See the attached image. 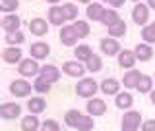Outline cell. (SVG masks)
I'll list each match as a JSON object with an SVG mask.
<instances>
[{
    "instance_id": "obj_1",
    "label": "cell",
    "mask_w": 155,
    "mask_h": 131,
    "mask_svg": "<svg viewBox=\"0 0 155 131\" xmlns=\"http://www.w3.org/2000/svg\"><path fill=\"white\" fill-rule=\"evenodd\" d=\"M140 122H142L140 112H136V110L126 112L124 118H122V131H138L140 129Z\"/></svg>"
},
{
    "instance_id": "obj_2",
    "label": "cell",
    "mask_w": 155,
    "mask_h": 131,
    "mask_svg": "<svg viewBox=\"0 0 155 131\" xmlns=\"http://www.w3.org/2000/svg\"><path fill=\"white\" fill-rule=\"evenodd\" d=\"M76 93L78 96H84V98H91L97 93V83L95 79H81L76 87Z\"/></svg>"
},
{
    "instance_id": "obj_3",
    "label": "cell",
    "mask_w": 155,
    "mask_h": 131,
    "mask_svg": "<svg viewBox=\"0 0 155 131\" xmlns=\"http://www.w3.org/2000/svg\"><path fill=\"white\" fill-rule=\"evenodd\" d=\"M132 19L138 25H145L147 19H149V6H145V4H136L134 10H132Z\"/></svg>"
},
{
    "instance_id": "obj_4",
    "label": "cell",
    "mask_w": 155,
    "mask_h": 131,
    "mask_svg": "<svg viewBox=\"0 0 155 131\" xmlns=\"http://www.w3.org/2000/svg\"><path fill=\"white\" fill-rule=\"evenodd\" d=\"M41 73V67H39L37 60H21V64H19V75L23 77H31V75H37Z\"/></svg>"
},
{
    "instance_id": "obj_5",
    "label": "cell",
    "mask_w": 155,
    "mask_h": 131,
    "mask_svg": "<svg viewBox=\"0 0 155 131\" xmlns=\"http://www.w3.org/2000/svg\"><path fill=\"white\" fill-rule=\"evenodd\" d=\"M10 93L14 96H27L31 93V85H29L25 79H16V81H12V85H10Z\"/></svg>"
},
{
    "instance_id": "obj_6",
    "label": "cell",
    "mask_w": 155,
    "mask_h": 131,
    "mask_svg": "<svg viewBox=\"0 0 155 131\" xmlns=\"http://www.w3.org/2000/svg\"><path fill=\"white\" fill-rule=\"evenodd\" d=\"M19 112H21V106L16 104V102H6L0 106V116H2L4 120H16Z\"/></svg>"
},
{
    "instance_id": "obj_7",
    "label": "cell",
    "mask_w": 155,
    "mask_h": 131,
    "mask_svg": "<svg viewBox=\"0 0 155 131\" xmlns=\"http://www.w3.org/2000/svg\"><path fill=\"white\" fill-rule=\"evenodd\" d=\"M60 41H62V45H66V46L76 45L78 35L74 31V25H62V29H60Z\"/></svg>"
},
{
    "instance_id": "obj_8",
    "label": "cell",
    "mask_w": 155,
    "mask_h": 131,
    "mask_svg": "<svg viewBox=\"0 0 155 131\" xmlns=\"http://www.w3.org/2000/svg\"><path fill=\"white\" fill-rule=\"evenodd\" d=\"M39 77L45 79L47 83H56V81L60 79V71H58V67H54V66H43Z\"/></svg>"
},
{
    "instance_id": "obj_9",
    "label": "cell",
    "mask_w": 155,
    "mask_h": 131,
    "mask_svg": "<svg viewBox=\"0 0 155 131\" xmlns=\"http://www.w3.org/2000/svg\"><path fill=\"white\" fill-rule=\"evenodd\" d=\"M87 112H89V116H103V114L107 112L105 100H101V98H91L89 102H87Z\"/></svg>"
},
{
    "instance_id": "obj_10",
    "label": "cell",
    "mask_w": 155,
    "mask_h": 131,
    "mask_svg": "<svg viewBox=\"0 0 155 131\" xmlns=\"http://www.w3.org/2000/svg\"><path fill=\"white\" fill-rule=\"evenodd\" d=\"M29 52H31V56L35 58V60H43V58H47V54L51 52V48H48L47 42H33L31 48H29Z\"/></svg>"
},
{
    "instance_id": "obj_11",
    "label": "cell",
    "mask_w": 155,
    "mask_h": 131,
    "mask_svg": "<svg viewBox=\"0 0 155 131\" xmlns=\"http://www.w3.org/2000/svg\"><path fill=\"white\" fill-rule=\"evenodd\" d=\"M142 77H143V73H140L138 70H130L128 73L124 75L122 83H124V87H128V89H132V87H136V89H138V85H140V81H142Z\"/></svg>"
},
{
    "instance_id": "obj_12",
    "label": "cell",
    "mask_w": 155,
    "mask_h": 131,
    "mask_svg": "<svg viewBox=\"0 0 155 131\" xmlns=\"http://www.w3.org/2000/svg\"><path fill=\"white\" fill-rule=\"evenodd\" d=\"M101 50L109 56H114V54L120 52V45H118L116 39H103V41H101Z\"/></svg>"
},
{
    "instance_id": "obj_13",
    "label": "cell",
    "mask_w": 155,
    "mask_h": 131,
    "mask_svg": "<svg viewBox=\"0 0 155 131\" xmlns=\"http://www.w3.org/2000/svg\"><path fill=\"white\" fill-rule=\"evenodd\" d=\"M29 29H31V33H33V35L41 37V35H47L48 25H47V21H45V19L35 17V19H31V23H29Z\"/></svg>"
},
{
    "instance_id": "obj_14",
    "label": "cell",
    "mask_w": 155,
    "mask_h": 131,
    "mask_svg": "<svg viewBox=\"0 0 155 131\" xmlns=\"http://www.w3.org/2000/svg\"><path fill=\"white\" fill-rule=\"evenodd\" d=\"M62 70H64V73L72 75V77H80L85 73V67L80 64V62H66L64 66H62Z\"/></svg>"
},
{
    "instance_id": "obj_15",
    "label": "cell",
    "mask_w": 155,
    "mask_h": 131,
    "mask_svg": "<svg viewBox=\"0 0 155 131\" xmlns=\"http://www.w3.org/2000/svg\"><path fill=\"white\" fill-rule=\"evenodd\" d=\"M2 58H4L6 64H16V62L21 60V50H19L18 46H10L2 52Z\"/></svg>"
},
{
    "instance_id": "obj_16",
    "label": "cell",
    "mask_w": 155,
    "mask_h": 131,
    "mask_svg": "<svg viewBox=\"0 0 155 131\" xmlns=\"http://www.w3.org/2000/svg\"><path fill=\"white\" fill-rule=\"evenodd\" d=\"M19 17L18 16H14V14H8V16H4L2 17V29L6 33H10V31H18V27H19Z\"/></svg>"
},
{
    "instance_id": "obj_17",
    "label": "cell",
    "mask_w": 155,
    "mask_h": 131,
    "mask_svg": "<svg viewBox=\"0 0 155 131\" xmlns=\"http://www.w3.org/2000/svg\"><path fill=\"white\" fill-rule=\"evenodd\" d=\"M48 21H51L52 25H62V23L66 21V16H64V12H62V8L52 6L48 10Z\"/></svg>"
},
{
    "instance_id": "obj_18",
    "label": "cell",
    "mask_w": 155,
    "mask_h": 131,
    "mask_svg": "<svg viewBox=\"0 0 155 131\" xmlns=\"http://www.w3.org/2000/svg\"><path fill=\"white\" fill-rule=\"evenodd\" d=\"M136 52H132V50H122L118 54V64L122 66V67H132L134 64H136Z\"/></svg>"
},
{
    "instance_id": "obj_19",
    "label": "cell",
    "mask_w": 155,
    "mask_h": 131,
    "mask_svg": "<svg viewBox=\"0 0 155 131\" xmlns=\"http://www.w3.org/2000/svg\"><path fill=\"white\" fill-rule=\"evenodd\" d=\"M134 52H136V58H138L140 62H147V60H151V56H153V48L149 45H138Z\"/></svg>"
},
{
    "instance_id": "obj_20",
    "label": "cell",
    "mask_w": 155,
    "mask_h": 131,
    "mask_svg": "<svg viewBox=\"0 0 155 131\" xmlns=\"http://www.w3.org/2000/svg\"><path fill=\"white\" fill-rule=\"evenodd\" d=\"M105 16V8L101 4H89L87 6V17L93 19V21H101Z\"/></svg>"
},
{
    "instance_id": "obj_21",
    "label": "cell",
    "mask_w": 155,
    "mask_h": 131,
    "mask_svg": "<svg viewBox=\"0 0 155 131\" xmlns=\"http://www.w3.org/2000/svg\"><path fill=\"white\" fill-rule=\"evenodd\" d=\"M118 81L116 79H105L103 83H101V93L105 95H116L118 93Z\"/></svg>"
},
{
    "instance_id": "obj_22",
    "label": "cell",
    "mask_w": 155,
    "mask_h": 131,
    "mask_svg": "<svg viewBox=\"0 0 155 131\" xmlns=\"http://www.w3.org/2000/svg\"><path fill=\"white\" fill-rule=\"evenodd\" d=\"M27 108H29V112L35 116V114H41L43 110L47 108V102H45L43 98H31V100L27 102Z\"/></svg>"
},
{
    "instance_id": "obj_23",
    "label": "cell",
    "mask_w": 155,
    "mask_h": 131,
    "mask_svg": "<svg viewBox=\"0 0 155 131\" xmlns=\"http://www.w3.org/2000/svg\"><path fill=\"white\" fill-rule=\"evenodd\" d=\"M21 129L23 131H37L39 129V120L35 116H25V118L21 120Z\"/></svg>"
},
{
    "instance_id": "obj_24",
    "label": "cell",
    "mask_w": 155,
    "mask_h": 131,
    "mask_svg": "<svg viewBox=\"0 0 155 131\" xmlns=\"http://www.w3.org/2000/svg\"><path fill=\"white\" fill-rule=\"evenodd\" d=\"M74 54H76V58H78V62H80V60H81V62H87L91 56H93V52H91V48L87 46V45H80V46L76 48Z\"/></svg>"
},
{
    "instance_id": "obj_25",
    "label": "cell",
    "mask_w": 155,
    "mask_h": 131,
    "mask_svg": "<svg viewBox=\"0 0 155 131\" xmlns=\"http://www.w3.org/2000/svg\"><path fill=\"white\" fill-rule=\"evenodd\" d=\"M80 118H81L80 110H68L66 116H64V122H66L68 127H76L78 122H80Z\"/></svg>"
},
{
    "instance_id": "obj_26",
    "label": "cell",
    "mask_w": 155,
    "mask_h": 131,
    "mask_svg": "<svg viewBox=\"0 0 155 131\" xmlns=\"http://www.w3.org/2000/svg\"><path fill=\"white\" fill-rule=\"evenodd\" d=\"M134 102V98H132V95L130 93H120V95H116V106L118 108H130Z\"/></svg>"
},
{
    "instance_id": "obj_27",
    "label": "cell",
    "mask_w": 155,
    "mask_h": 131,
    "mask_svg": "<svg viewBox=\"0 0 155 131\" xmlns=\"http://www.w3.org/2000/svg\"><path fill=\"white\" fill-rule=\"evenodd\" d=\"M93 118L91 116H81L80 118V122H78V125H76V129L78 131H91L93 129Z\"/></svg>"
},
{
    "instance_id": "obj_28",
    "label": "cell",
    "mask_w": 155,
    "mask_h": 131,
    "mask_svg": "<svg viewBox=\"0 0 155 131\" xmlns=\"http://www.w3.org/2000/svg\"><path fill=\"white\" fill-rule=\"evenodd\" d=\"M101 21H103L107 27H110V25H114V23H118L120 17H118V14H116L114 10H105V16H103Z\"/></svg>"
},
{
    "instance_id": "obj_29",
    "label": "cell",
    "mask_w": 155,
    "mask_h": 131,
    "mask_svg": "<svg viewBox=\"0 0 155 131\" xmlns=\"http://www.w3.org/2000/svg\"><path fill=\"white\" fill-rule=\"evenodd\" d=\"M107 31H109V35H110V37H122L124 33H126V23L122 21V19H120L118 23L110 25L109 29H107Z\"/></svg>"
},
{
    "instance_id": "obj_30",
    "label": "cell",
    "mask_w": 155,
    "mask_h": 131,
    "mask_svg": "<svg viewBox=\"0 0 155 131\" xmlns=\"http://www.w3.org/2000/svg\"><path fill=\"white\" fill-rule=\"evenodd\" d=\"M142 39L145 42H155V21L142 29Z\"/></svg>"
},
{
    "instance_id": "obj_31",
    "label": "cell",
    "mask_w": 155,
    "mask_h": 131,
    "mask_svg": "<svg viewBox=\"0 0 155 131\" xmlns=\"http://www.w3.org/2000/svg\"><path fill=\"white\" fill-rule=\"evenodd\" d=\"M74 31H76L78 39H84V37L89 35V25H87V21H80V19H78L74 23Z\"/></svg>"
},
{
    "instance_id": "obj_32",
    "label": "cell",
    "mask_w": 155,
    "mask_h": 131,
    "mask_svg": "<svg viewBox=\"0 0 155 131\" xmlns=\"http://www.w3.org/2000/svg\"><path fill=\"white\" fill-rule=\"evenodd\" d=\"M6 42L8 45H19V42H23V33L19 31H10L6 33Z\"/></svg>"
},
{
    "instance_id": "obj_33",
    "label": "cell",
    "mask_w": 155,
    "mask_h": 131,
    "mask_svg": "<svg viewBox=\"0 0 155 131\" xmlns=\"http://www.w3.org/2000/svg\"><path fill=\"white\" fill-rule=\"evenodd\" d=\"M33 89L37 91V93H41V95H45L51 91V83H47L45 79H41V77H37L35 79V85H33Z\"/></svg>"
},
{
    "instance_id": "obj_34",
    "label": "cell",
    "mask_w": 155,
    "mask_h": 131,
    "mask_svg": "<svg viewBox=\"0 0 155 131\" xmlns=\"http://www.w3.org/2000/svg\"><path fill=\"white\" fill-rule=\"evenodd\" d=\"M85 66H87V70H89V71H99L101 67H103V64H101V58L95 56V54L85 62Z\"/></svg>"
},
{
    "instance_id": "obj_35",
    "label": "cell",
    "mask_w": 155,
    "mask_h": 131,
    "mask_svg": "<svg viewBox=\"0 0 155 131\" xmlns=\"http://www.w3.org/2000/svg\"><path fill=\"white\" fill-rule=\"evenodd\" d=\"M18 0H0V10H2L4 14H8V12H14V10L18 8Z\"/></svg>"
},
{
    "instance_id": "obj_36",
    "label": "cell",
    "mask_w": 155,
    "mask_h": 131,
    "mask_svg": "<svg viewBox=\"0 0 155 131\" xmlns=\"http://www.w3.org/2000/svg\"><path fill=\"white\" fill-rule=\"evenodd\" d=\"M151 83H153L151 77H149V75H143L142 81H140V85H138V91H140V93H147V91H151Z\"/></svg>"
},
{
    "instance_id": "obj_37",
    "label": "cell",
    "mask_w": 155,
    "mask_h": 131,
    "mask_svg": "<svg viewBox=\"0 0 155 131\" xmlns=\"http://www.w3.org/2000/svg\"><path fill=\"white\" fill-rule=\"evenodd\" d=\"M62 12H64L66 19H76L78 17V8L74 4H64V6H62Z\"/></svg>"
},
{
    "instance_id": "obj_38",
    "label": "cell",
    "mask_w": 155,
    "mask_h": 131,
    "mask_svg": "<svg viewBox=\"0 0 155 131\" xmlns=\"http://www.w3.org/2000/svg\"><path fill=\"white\" fill-rule=\"evenodd\" d=\"M43 131H60V125H58L54 120H47V122H43Z\"/></svg>"
},
{
    "instance_id": "obj_39",
    "label": "cell",
    "mask_w": 155,
    "mask_h": 131,
    "mask_svg": "<svg viewBox=\"0 0 155 131\" xmlns=\"http://www.w3.org/2000/svg\"><path fill=\"white\" fill-rule=\"evenodd\" d=\"M142 131H155V120H147L142 123Z\"/></svg>"
},
{
    "instance_id": "obj_40",
    "label": "cell",
    "mask_w": 155,
    "mask_h": 131,
    "mask_svg": "<svg viewBox=\"0 0 155 131\" xmlns=\"http://www.w3.org/2000/svg\"><path fill=\"white\" fill-rule=\"evenodd\" d=\"M109 4L113 8H120V6H124V0H109Z\"/></svg>"
},
{
    "instance_id": "obj_41",
    "label": "cell",
    "mask_w": 155,
    "mask_h": 131,
    "mask_svg": "<svg viewBox=\"0 0 155 131\" xmlns=\"http://www.w3.org/2000/svg\"><path fill=\"white\" fill-rule=\"evenodd\" d=\"M147 6H149V8H153V10H155V0H147Z\"/></svg>"
},
{
    "instance_id": "obj_42",
    "label": "cell",
    "mask_w": 155,
    "mask_h": 131,
    "mask_svg": "<svg viewBox=\"0 0 155 131\" xmlns=\"http://www.w3.org/2000/svg\"><path fill=\"white\" fill-rule=\"evenodd\" d=\"M151 102L155 104V91H153V93H151Z\"/></svg>"
},
{
    "instance_id": "obj_43",
    "label": "cell",
    "mask_w": 155,
    "mask_h": 131,
    "mask_svg": "<svg viewBox=\"0 0 155 131\" xmlns=\"http://www.w3.org/2000/svg\"><path fill=\"white\" fill-rule=\"evenodd\" d=\"M47 2H52V4H56V2H58V0H47Z\"/></svg>"
},
{
    "instance_id": "obj_44",
    "label": "cell",
    "mask_w": 155,
    "mask_h": 131,
    "mask_svg": "<svg viewBox=\"0 0 155 131\" xmlns=\"http://www.w3.org/2000/svg\"><path fill=\"white\" fill-rule=\"evenodd\" d=\"M80 2H85V4H87V2H89V0H80Z\"/></svg>"
},
{
    "instance_id": "obj_45",
    "label": "cell",
    "mask_w": 155,
    "mask_h": 131,
    "mask_svg": "<svg viewBox=\"0 0 155 131\" xmlns=\"http://www.w3.org/2000/svg\"><path fill=\"white\" fill-rule=\"evenodd\" d=\"M134 2H140V0H134Z\"/></svg>"
},
{
    "instance_id": "obj_46",
    "label": "cell",
    "mask_w": 155,
    "mask_h": 131,
    "mask_svg": "<svg viewBox=\"0 0 155 131\" xmlns=\"http://www.w3.org/2000/svg\"><path fill=\"white\" fill-rule=\"evenodd\" d=\"M105 2H109V0H105Z\"/></svg>"
}]
</instances>
